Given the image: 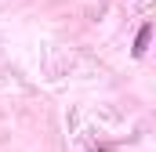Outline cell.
<instances>
[{"label":"cell","mask_w":156,"mask_h":152,"mask_svg":"<svg viewBox=\"0 0 156 152\" xmlns=\"http://www.w3.org/2000/svg\"><path fill=\"white\" fill-rule=\"evenodd\" d=\"M149 40H153V26H142L138 29V40H134V58H142L149 51Z\"/></svg>","instance_id":"1"}]
</instances>
